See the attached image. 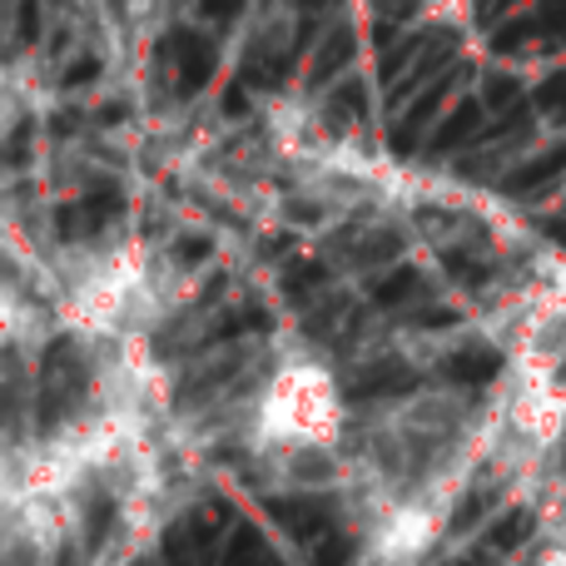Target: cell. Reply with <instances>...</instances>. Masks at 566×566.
Wrapping results in <instances>:
<instances>
[{
	"label": "cell",
	"instance_id": "cell-1",
	"mask_svg": "<svg viewBox=\"0 0 566 566\" xmlns=\"http://www.w3.org/2000/svg\"><path fill=\"white\" fill-rule=\"evenodd\" d=\"M482 418L462 392H412L348 432L343 497L382 566H408L432 547L442 522L482 468Z\"/></svg>",
	"mask_w": 566,
	"mask_h": 566
},
{
	"label": "cell",
	"instance_id": "cell-2",
	"mask_svg": "<svg viewBox=\"0 0 566 566\" xmlns=\"http://www.w3.org/2000/svg\"><path fill=\"white\" fill-rule=\"evenodd\" d=\"M99 566H119V562H99Z\"/></svg>",
	"mask_w": 566,
	"mask_h": 566
}]
</instances>
